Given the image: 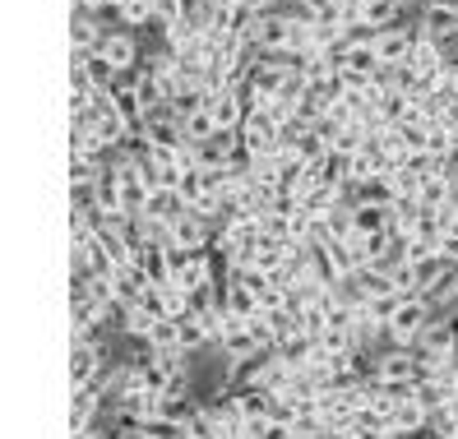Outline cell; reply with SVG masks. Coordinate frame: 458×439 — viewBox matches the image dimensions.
Masks as SVG:
<instances>
[{"mask_svg": "<svg viewBox=\"0 0 458 439\" xmlns=\"http://www.w3.org/2000/svg\"><path fill=\"white\" fill-rule=\"evenodd\" d=\"M181 125H185V139H191V144H204V139H213V134H218V116L208 112V102H199Z\"/></svg>", "mask_w": 458, "mask_h": 439, "instance_id": "8fae6325", "label": "cell"}, {"mask_svg": "<svg viewBox=\"0 0 458 439\" xmlns=\"http://www.w3.org/2000/svg\"><path fill=\"white\" fill-rule=\"evenodd\" d=\"M417 33H421V38H430L436 46H449V42H458V14H454V10H445V5L426 10V14H421V23H417Z\"/></svg>", "mask_w": 458, "mask_h": 439, "instance_id": "9c48e42d", "label": "cell"}, {"mask_svg": "<svg viewBox=\"0 0 458 439\" xmlns=\"http://www.w3.org/2000/svg\"><path fill=\"white\" fill-rule=\"evenodd\" d=\"M93 56H102V61L112 65L116 74H130V70H140L144 51H140V38H134L130 29H112V33L102 38V46L93 51Z\"/></svg>", "mask_w": 458, "mask_h": 439, "instance_id": "8992f818", "label": "cell"}, {"mask_svg": "<svg viewBox=\"0 0 458 439\" xmlns=\"http://www.w3.org/2000/svg\"><path fill=\"white\" fill-rule=\"evenodd\" d=\"M102 375H106L102 347H98L93 338H79V342H74V356H70V384H74V389H93Z\"/></svg>", "mask_w": 458, "mask_h": 439, "instance_id": "52a82bcc", "label": "cell"}, {"mask_svg": "<svg viewBox=\"0 0 458 439\" xmlns=\"http://www.w3.org/2000/svg\"><path fill=\"white\" fill-rule=\"evenodd\" d=\"M181 199L191 213H204L213 223H223V172H204V167H191L181 181Z\"/></svg>", "mask_w": 458, "mask_h": 439, "instance_id": "7a4b0ae2", "label": "cell"}, {"mask_svg": "<svg viewBox=\"0 0 458 439\" xmlns=\"http://www.w3.org/2000/svg\"><path fill=\"white\" fill-rule=\"evenodd\" d=\"M375 232H394V208L357 204V236H375Z\"/></svg>", "mask_w": 458, "mask_h": 439, "instance_id": "30bf717a", "label": "cell"}, {"mask_svg": "<svg viewBox=\"0 0 458 439\" xmlns=\"http://www.w3.org/2000/svg\"><path fill=\"white\" fill-rule=\"evenodd\" d=\"M338 439H394V435H385V430H375V426H352V430H343Z\"/></svg>", "mask_w": 458, "mask_h": 439, "instance_id": "7c38bea8", "label": "cell"}, {"mask_svg": "<svg viewBox=\"0 0 458 439\" xmlns=\"http://www.w3.org/2000/svg\"><path fill=\"white\" fill-rule=\"evenodd\" d=\"M98 411H106V393L102 384H93V389H74V411H70V435H89Z\"/></svg>", "mask_w": 458, "mask_h": 439, "instance_id": "ba28073f", "label": "cell"}, {"mask_svg": "<svg viewBox=\"0 0 458 439\" xmlns=\"http://www.w3.org/2000/svg\"><path fill=\"white\" fill-rule=\"evenodd\" d=\"M236 153H241V134L218 130L213 139H204V144H195V148H191V167H204V172H227L232 162H236Z\"/></svg>", "mask_w": 458, "mask_h": 439, "instance_id": "5b68a950", "label": "cell"}, {"mask_svg": "<svg viewBox=\"0 0 458 439\" xmlns=\"http://www.w3.org/2000/svg\"><path fill=\"white\" fill-rule=\"evenodd\" d=\"M121 5H130V0H106V10H121Z\"/></svg>", "mask_w": 458, "mask_h": 439, "instance_id": "4fadbf2b", "label": "cell"}, {"mask_svg": "<svg viewBox=\"0 0 458 439\" xmlns=\"http://www.w3.org/2000/svg\"><path fill=\"white\" fill-rule=\"evenodd\" d=\"M134 370H140V379L157 398L185 393V351L181 347H172V351H148L144 347V356H134Z\"/></svg>", "mask_w": 458, "mask_h": 439, "instance_id": "6da1fadb", "label": "cell"}, {"mask_svg": "<svg viewBox=\"0 0 458 439\" xmlns=\"http://www.w3.org/2000/svg\"><path fill=\"white\" fill-rule=\"evenodd\" d=\"M417 23H394V29H380L370 38V46H375V56H380V65L385 70H398V65H408V56H412V46H417Z\"/></svg>", "mask_w": 458, "mask_h": 439, "instance_id": "277c9868", "label": "cell"}, {"mask_svg": "<svg viewBox=\"0 0 458 439\" xmlns=\"http://www.w3.org/2000/svg\"><path fill=\"white\" fill-rule=\"evenodd\" d=\"M236 134H241V148L250 153V162L274 157V153L283 148V121H278L274 112H250L246 125H241Z\"/></svg>", "mask_w": 458, "mask_h": 439, "instance_id": "3957f363", "label": "cell"}]
</instances>
